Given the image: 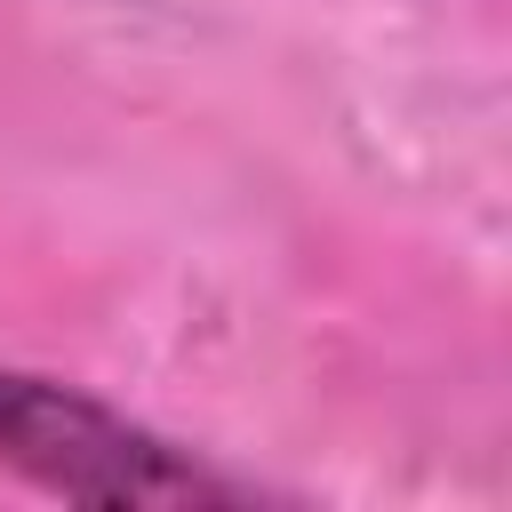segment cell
<instances>
[{
	"label": "cell",
	"mask_w": 512,
	"mask_h": 512,
	"mask_svg": "<svg viewBox=\"0 0 512 512\" xmlns=\"http://www.w3.org/2000/svg\"><path fill=\"white\" fill-rule=\"evenodd\" d=\"M0 472L64 504H128V512H184V504H264L272 488L192 456L184 440L136 424L128 408L8 368L0 360Z\"/></svg>",
	"instance_id": "cell-1"
}]
</instances>
